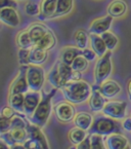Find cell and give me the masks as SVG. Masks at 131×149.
Returning <instances> with one entry per match:
<instances>
[{
  "label": "cell",
  "mask_w": 131,
  "mask_h": 149,
  "mask_svg": "<svg viewBox=\"0 0 131 149\" xmlns=\"http://www.w3.org/2000/svg\"><path fill=\"white\" fill-rule=\"evenodd\" d=\"M65 98L72 104H80L88 100L91 96L92 86L83 80L69 81L61 88Z\"/></svg>",
  "instance_id": "6da1fadb"
},
{
  "label": "cell",
  "mask_w": 131,
  "mask_h": 149,
  "mask_svg": "<svg viewBox=\"0 0 131 149\" xmlns=\"http://www.w3.org/2000/svg\"><path fill=\"white\" fill-rule=\"evenodd\" d=\"M57 91V88H54L48 94L42 92L41 101H40L38 107L36 108V110L34 111V113L30 117V120L33 125H36L40 127H43L46 125L51 113V100H52Z\"/></svg>",
  "instance_id": "7a4b0ae2"
},
{
  "label": "cell",
  "mask_w": 131,
  "mask_h": 149,
  "mask_svg": "<svg viewBox=\"0 0 131 149\" xmlns=\"http://www.w3.org/2000/svg\"><path fill=\"white\" fill-rule=\"evenodd\" d=\"M122 127L117 119L109 116L99 115L93 119L91 127L89 129V134H96L101 136H110L113 134H121Z\"/></svg>",
  "instance_id": "3957f363"
},
{
  "label": "cell",
  "mask_w": 131,
  "mask_h": 149,
  "mask_svg": "<svg viewBox=\"0 0 131 149\" xmlns=\"http://www.w3.org/2000/svg\"><path fill=\"white\" fill-rule=\"evenodd\" d=\"M112 52L109 51L105 54L101 58H99L95 65L94 69V80L95 84L101 86L103 82H105L112 73Z\"/></svg>",
  "instance_id": "277c9868"
},
{
  "label": "cell",
  "mask_w": 131,
  "mask_h": 149,
  "mask_svg": "<svg viewBox=\"0 0 131 149\" xmlns=\"http://www.w3.org/2000/svg\"><path fill=\"white\" fill-rule=\"evenodd\" d=\"M27 80H28L29 88L31 91L39 92L42 88L45 80L44 70L39 65H28L27 67Z\"/></svg>",
  "instance_id": "5b68a950"
},
{
  "label": "cell",
  "mask_w": 131,
  "mask_h": 149,
  "mask_svg": "<svg viewBox=\"0 0 131 149\" xmlns=\"http://www.w3.org/2000/svg\"><path fill=\"white\" fill-rule=\"evenodd\" d=\"M127 103L125 101H110L107 102L103 109L105 115L114 119H123L126 114Z\"/></svg>",
  "instance_id": "8992f818"
},
{
  "label": "cell",
  "mask_w": 131,
  "mask_h": 149,
  "mask_svg": "<svg viewBox=\"0 0 131 149\" xmlns=\"http://www.w3.org/2000/svg\"><path fill=\"white\" fill-rule=\"evenodd\" d=\"M54 112L57 118L61 123H70L76 116L75 107L71 102H59L54 106Z\"/></svg>",
  "instance_id": "52a82bcc"
},
{
  "label": "cell",
  "mask_w": 131,
  "mask_h": 149,
  "mask_svg": "<svg viewBox=\"0 0 131 149\" xmlns=\"http://www.w3.org/2000/svg\"><path fill=\"white\" fill-rule=\"evenodd\" d=\"M27 67L28 66L22 65L19 71V75L12 81L9 90V95L13 94H26L29 90L28 80H27Z\"/></svg>",
  "instance_id": "ba28073f"
},
{
  "label": "cell",
  "mask_w": 131,
  "mask_h": 149,
  "mask_svg": "<svg viewBox=\"0 0 131 149\" xmlns=\"http://www.w3.org/2000/svg\"><path fill=\"white\" fill-rule=\"evenodd\" d=\"M113 17L111 15H105V17H101V18H97L89 26V34H97V35H101L103 33L107 32L111 28L112 22H113Z\"/></svg>",
  "instance_id": "9c48e42d"
},
{
  "label": "cell",
  "mask_w": 131,
  "mask_h": 149,
  "mask_svg": "<svg viewBox=\"0 0 131 149\" xmlns=\"http://www.w3.org/2000/svg\"><path fill=\"white\" fill-rule=\"evenodd\" d=\"M105 103H107V101H105V98L103 96V94L101 93L99 86H98V84L92 86V92H91V96H90V100H89L90 109L93 112L103 111Z\"/></svg>",
  "instance_id": "30bf717a"
},
{
  "label": "cell",
  "mask_w": 131,
  "mask_h": 149,
  "mask_svg": "<svg viewBox=\"0 0 131 149\" xmlns=\"http://www.w3.org/2000/svg\"><path fill=\"white\" fill-rule=\"evenodd\" d=\"M0 20L5 25L10 27H18L21 23V19L17 8L6 7L0 9Z\"/></svg>",
  "instance_id": "8fae6325"
},
{
  "label": "cell",
  "mask_w": 131,
  "mask_h": 149,
  "mask_svg": "<svg viewBox=\"0 0 131 149\" xmlns=\"http://www.w3.org/2000/svg\"><path fill=\"white\" fill-rule=\"evenodd\" d=\"M41 96H40L39 92H27L25 94V103H24V109L25 113L29 116H31L34 111L36 110V108L38 107L40 101H41Z\"/></svg>",
  "instance_id": "7c38bea8"
},
{
  "label": "cell",
  "mask_w": 131,
  "mask_h": 149,
  "mask_svg": "<svg viewBox=\"0 0 131 149\" xmlns=\"http://www.w3.org/2000/svg\"><path fill=\"white\" fill-rule=\"evenodd\" d=\"M57 0H42L40 3V13L39 20L45 21L48 19H52L57 11Z\"/></svg>",
  "instance_id": "4fadbf2b"
},
{
  "label": "cell",
  "mask_w": 131,
  "mask_h": 149,
  "mask_svg": "<svg viewBox=\"0 0 131 149\" xmlns=\"http://www.w3.org/2000/svg\"><path fill=\"white\" fill-rule=\"evenodd\" d=\"M99 90L105 99H111L121 92V86L115 80H105L99 86Z\"/></svg>",
  "instance_id": "5bb4252c"
},
{
  "label": "cell",
  "mask_w": 131,
  "mask_h": 149,
  "mask_svg": "<svg viewBox=\"0 0 131 149\" xmlns=\"http://www.w3.org/2000/svg\"><path fill=\"white\" fill-rule=\"evenodd\" d=\"M27 131H28L29 138L37 140L38 142L41 144L43 149H49L47 139H46V137L44 136V134L42 133L40 127H38V125H31V123H28V125H27Z\"/></svg>",
  "instance_id": "9a60e30c"
},
{
  "label": "cell",
  "mask_w": 131,
  "mask_h": 149,
  "mask_svg": "<svg viewBox=\"0 0 131 149\" xmlns=\"http://www.w3.org/2000/svg\"><path fill=\"white\" fill-rule=\"evenodd\" d=\"M127 9L128 6L124 0H113L108 6V15L113 18H121L127 13Z\"/></svg>",
  "instance_id": "2e32d148"
},
{
  "label": "cell",
  "mask_w": 131,
  "mask_h": 149,
  "mask_svg": "<svg viewBox=\"0 0 131 149\" xmlns=\"http://www.w3.org/2000/svg\"><path fill=\"white\" fill-rule=\"evenodd\" d=\"M48 53L46 49L38 47L37 45H34L30 48V64L32 65H42L47 60Z\"/></svg>",
  "instance_id": "e0dca14e"
},
{
  "label": "cell",
  "mask_w": 131,
  "mask_h": 149,
  "mask_svg": "<svg viewBox=\"0 0 131 149\" xmlns=\"http://www.w3.org/2000/svg\"><path fill=\"white\" fill-rule=\"evenodd\" d=\"M90 44H91V48L95 52L98 58H101L105 53H107V45L105 42L103 41V37L97 34H90L89 35Z\"/></svg>",
  "instance_id": "ac0fdd59"
},
{
  "label": "cell",
  "mask_w": 131,
  "mask_h": 149,
  "mask_svg": "<svg viewBox=\"0 0 131 149\" xmlns=\"http://www.w3.org/2000/svg\"><path fill=\"white\" fill-rule=\"evenodd\" d=\"M82 55V49L79 47H74V46H67L63 48L61 54V61L67 65H72L74 60L78 56Z\"/></svg>",
  "instance_id": "d6986e66"
},
{
  "label": "cell",
  "mask_w": 131,
  "mask_h": 149,
  "mask_svg": "<svg viewBox=\"0 0 131 149\" xmlns=\"http://www.w3.org/2000/svg\"><path fill=\"white\" fill-rule=\"evenodd\" d=\"M74 123L76 127H80L84 131H89L92 123H93V117L88 112H79L75 116Z\"/></svg>",
  "instance_id": "ffe728a7"
},
{
  "label": "cell",
  "mask_w": 131,
  "mask_h": 149,
  "mask_svg": "<svg viewBox=\"0 0 131 149\" xmlns=\"http://www.w3.org/2000/svg\"><path fill=\"white\" fill-rule=\"evenodd\" d=\"M105 143L108 149H123L128 145V140L121 134H113L108 137Z\"/></svg>",
  "instance_id": "44dd1931"
},
{
  "label": "cell",
  "mask_w": 131,
  "mask_h": 149,
  "mask_svg": "<svg viewBox=\"0 0 131 149\" xmlns=\"http://www.w3.org/2000/svg\"><path fill=\"white\" fill-rule=\"evenodd\" d=\"M49 29L46 28L44 25L39 24V23H34L30 26V28L28 29V32L30 34V37L32 39V41L34 42V44L37 41H39L46 33L48 32Z\"/></svg>",
  "instance_id": "7402d4cb"
},
{
  "label": "cell",
  "mask_w": 131,
  "mask_h": 149,
  "mask_svg": "<svg viewBox=\"0 0 131 149\" xmlns=\"http://www.w3.org/2000/svg\"><path fill=\"white\" fill-rule=\"evenodd\" d=\"M55 42H57V39H55V36L53 34L52 31L48 30V32L46 33L45 35L35 43V45H37L38 47L43 48V49H46V51H49L53 46L55 45Z\"/></svg>",
  "instance_id": "603a6c76"
},
{
  "label": "cell",
  "mask_w": 131,
  "mask_h": 149,
  "mask_svg": "<svg viewBox=\"0 0 131 149\" xmlns=\"http://www.w3.org/2000/svg\"><path fill=\"white\" fill-rule=\"evenodd\" d=\"M9 105L15 110L18 113H25L24 103H25V94H13L9 95Z\"/></svg>",
  "instance_id": "cb8c5ba5"
},
{
  "label": "cell",
  "mask_w": 131,
  "mask_h": 149,
  "mask_svg": "<svg viewBox=\"0 0 131 149\" xmlns=\"http://www.w3.org/2000/svg\"><path fill=\"white\" fill-rule=\"evenodd\" d=\"M73 5H74V1L73 0H57V11H55L52 19L59 18V17L68 15L72 10Z\"/></svg>",
  "instance_id": "d4e9b609"
},
{
  "label": "cell",
  "mask_w": 131,
  "mask_h": 149,
  "mask_svg": "<svg viewBox=\"0 0 131 149\" xmlns=\"http://www.w3.org/2000/svg\"><path fill=\"white\" fill-rule=\"evenodd\" d=\"M68 137L73 145H79L81 142H83L85 140V138L87 137V134H86V131L76 127L69 132Z\"/></svg>",
  "instance_id": "484cf974"
},
{
  "label": "cell",
  "mask_w": 131,
  "mask_h": 149,
  "mask_svg": "<svg viewBox=\"0 0 131 149\" xmlns=\"http://www.w3.org/2000/svg\"><path fill=\"white\" fill-rule=\"evenodd\" d=\"M9 133H10L11 137H12L13 141H14L15 143L24 144L29 139L27 127H12V129L9 131Z\"/></svg>",
  "instance_id": "4316f807"
},
{
  "label": "cell",
  "mask_w": 131,
  "mask_h": 149,
  "mask_svg": "<svg viewBox=\"0 0 131 149\" xmlns=\"http://www.w3.org/2000/svg\"><path fill=\"white\" fill-rule=\"evenodd\" d=\"M57 68H59V72L61 75V82H63V86H66L69 81H71V75H72L73 69L70 65H67V64L63 63L61 61L57 62Z\"/></svg>",
  "instance_id": "83f0119b"
},
{
  "label": "cell",
  "mask_w": 131,
  "mask_h": 149,
  "mask_svg": "<svg viewBox=\"0 0 131 149\" xmlns=\"http://www.w3.org/2000/svg\"><path fill=\"white\" fill-rule=\"evenodd\" d=\"M17 44L21 48H31L34 45V42L31 39L28 30H23L19 33L17 36Z\"/></svg>",
  "instance_id": "f1b7e54d"
},
{
  "label": "cell",
  "mask_w": 131,
  "mask_h": 149,
  "mask_svg": "<svg viewBox=\"0 0 131 149\" xmlns=\"http://www.w3.org/2000/svg\"><path fill=\"white\" fill-rule=\"evenodd\" d=\"M48 81L49 84L55 88H63V82H61V75L59 72V68H57V64L53 66V68L48 74Z\"/></svg>",
  "instance_id": "f546056e"
},
{
  "label": "cell",
  "mask_w": 131,
  "mask_h": 149,
  "mask_svg": "<svg viewBox=\"0 0 131 149\" xmlns=\"http://www.w3.org/2000/svg\"><path fill=\"white\" fill-rule=\"evenodd\" d=\"M88 39H89V36L84 30H77L75 32L74 40L76 42L77 47L81 48V49L86 48L88 44Z\"/></svg>",
  "instance_id": "4dcf8cb0"
},
{
  "label": "cell",
  "mask_w": 131,
  "mask_h": 149,
  "mask_svg": "<svg viewBox=\"0 0 131 149\" xmlns=\"http://www.w3.org/2000/svg\"><path fill=\"white\" fill-rule=\"evenodd\" d=\"M101 36L103 37V41L105 42V45H107V47H108V51L113 52L114 49L117 47L119 41H118V38H117V36L115 35V34H113V33L110 32V31H107V32L103 33Z\"/></svg>",
  "instance_id": "1f68e13d"
},
{
  "label": "cell",
  "mask_w": 131,
  "mask_h": 149,
  "mask_svg": "<svg viewBox=\"0 0 131 149\" xmlns=\"http://www.w3.org/2000/svg\"><path fill=\"white\" fill-rule=\"evenodd\" d=\"M88 63H89V61H88L85 57H83L82 55H80L74 60V62L72 63L71 67H72V69L75 71L83 72V71H85L86 69L88 68Z\"/></svg>",
  "instance_id": "d6a6232c"
},
{
  "label": "cell",
  "mask_w": 131,
  "mask_h": 149,
  "mask_svg": "<svg viewBox=\"0 0 131 149\" xmlns=\"http://www.w3.org/2000/svg\"><path fill=\"white\" fill-rule=\"evenodd\" d=\"M90 149H105L103 139L101 135L90 134Z\"/></svg>",
  "instance_id": "836d02e7"
},
{
  "label": "cell",
  "mask_w": 131,
  "mask_h": 149,
  "mask_svg": "<svg viewBox=\"0 0 131 149\" xmlns=\"http://www.w3.org/2000/svg\"><path fill=\"white\" fill-rule=\"evenodd\" d=\"M25 11L28 15H39L40 13V5H38L36 2L34 1H30L26 4L25 6Z\"/></svg>",
  "instance_id": "e575fe53"
},
{
  "label": "cell",
  "mask_w": 131,
  "mask_h": 149,
  "mask_svg": "<svg viewBox=\"0 0 131 149\" xmlns=\"http://www.w3.org/2000/svg\"><path fill=\"white\" fill-rule=\"evenodd\" d=\"M19 62L21 65H30V48H21L19 51Z\"/></svg>",
  "instance_id": "d590c367"
},
{
  "label": "cell",
  "mask_w": 131,
  "mask_h": 149,
  "mask_svg": "<svg viewBox=\"0 0 131 149\" xmlns=\"http://www.w3.org/2000/svg\"><path fill=\"white\" fill-rule=\"evenodd\" d=\"M11 129V118H6V117H0V132L5 133L9 132Z\"/></svg>",
  "instance_id": "8d00e7d4"
},
{
  "label": "cell",
  "mask_w": 131,
  "mask_h": 149,
  "mask_svg": "<svg viewBox=\"0 0 131 149\" xmlns=\"http://www.w3.org/2000/svg\"><path fill=\"white\" fill-rule=\"evenodd\" d=\"M26 149H43L39 142L35 139H31L29 138L26 142L24 143Z\"/></svg>",
  "instance_id": "74e56055"
},
{
  "label": "cell",
  "mask_w": 131,
  "mask_h": 149,
  "mask_svg": "<svg viewBox=\"0 0 131 149\" xmlns=\"http://www.w3.org/2000/svg\"><path fill=\"white\" fill-rule=\"evenodd\" d=\"M15 115V110L11 107L10 105L9 106H4L1 110V116L6 117V118H12L13 116Z\"/></svg>",
  "instance_id": "f35d334b"
},
{
  "label": "cell",
  "mask_w": 131,
  "mask_h": 149,
  "mask_svg": "<svg viewBox=\"0 0 131 149\" xmlns=\"http://www.w3.org/2000/svg\"><path fill=\"white\" fill-rule=\"evenodd\" d=\"M82 56H83V57H85L86 59L88 60V61H93L94 59H95L96 58V54H95V52L93 51V49H90V48H84V49H82Z\"/></svg>",
  "instance_id": "ab89813d"
},
{
  "label": "cell",
  "mask_w": 131,
  "mask_h": 149,
  "mask_svg": "<svg viewBox=\"0 0 131 149\" xmlns=\"http://www.w3.org/2000/svg\"><path fill=\"white\" fill-rule=\"evenodd\" d=\"M6 7H13L18 8V3L14 0H0V9Z\"/></svg>",
  "instance_id": "60d3db41"
},
{
  "label": "cell",
  "mask_w": 131,
  "mask_h": 149,
  "mask_svg": "<svg viewBox=\"0 0 131 149\" xmlns=\"http://www.w3.org/2000/svg\"><path fill=\"white\" fill-rule=\"evenodd\" d=\"M77 149H90V134L86 137L83 142L77 145Z\"/></svg>",
  "instance_id": "b9f144b4"
},
{
  "label": "cell",
  "mask_w": 131,
  "mask_h": 149,
  "mask_svg": "<svg viewBox=\"0 0 131 149\" xmlns=\"http://www.w3.org/2000/svg\"><path fill=\"white\" fill-rule=\"evenodd\" d=\"M122 127L125 131L131 132V117H127V118L124 119V121L122 123Z\"/></svg>",
  "instance_id": "7bdbcfd3"
},
{
  "label": "cell",
  "mask_w": 131,
  "mask_h": 149,
  "mask_svg": "<svg viewBox=\"0 0 131 149\" xmlns=\"http://www.w3.org/2000/svg\"><path fill=\"white\" fill-rule=\"evenodd\" d=\"M80 71H75L73 70L72 72V75H71V81H78V80H81V77H82V75H81Z\"/></svg>",
  "instance_id": "ee69618b"
},
{
  "label": "cell",
  "mask_w": 131,
  "mask_h": 149,
  "mask_svg": "<svg viewBox=\"0 0 131 149\" xmlns=\"http://www.w3.org/2000/svg\"><path fill=\"white\" fill-rule=\"evenodd\" d=\"M10 149H26L24 144H20V143H15L14 145L10 146Z\"/></svg>",
  "instance_id": "f6af8a7d"
},
{
  "label": "cell",
  "mask_w": 131,
  "mask_h": 149,
  "mask_svg": "<svg viewBox=\"0 0 131 149\" xmlns=\"http://www.w3.org/2000/svg\"><path fill=\"white\" fill-rule=\"evenodd\" d=\"M127 93H128V96L131 100V79H129L128 84H127Z\"/></svg>",
  "instance_id": "bcb514c9"
},
{
  "label": "cell",
  "mask_w": 131,
  "mask_h": 149,
  "mask_svg": "<svg viewBox=\"0 0 131 149\" xmlns=\"http://www.w3.org/2000/svg\"><path fill=\"white\" fill-rule=\"evenodd\" d=\"M0 149H10V146H8L5 142L1 141L0 142Z\"/></svg>",
  "instance_id": "7dc6e473"
},
{
  "label": "cell",
  "mask_w": 131,
  "mask_h": 149,
  "mask_svg": "<svg viewBox=\"0 0 131 149\" xmlns=\"http://www.w3.org/2000/svg\"><path fill=\"white\" fill-rule=\"evenodd\" d=\"M69 149H77V146H75V145H73V146H71Z\"/></svg>",
  "instance_id": "c3c4849f"
},
{
  "label": "cell",
  "mask_w": 131,
  "mask_h": 149,
  "mask_svg": "<svg viewBox=\"0 0 131 149\" xmlns=\"http://www.w3.org/2000/svg\"><path fill=\"white\" fill-rule=\"evenodd\" d=\"M123 149H131V147L129 146V145H127V146L125 147V148H123Z\"/></svg>",
  "instance_id": "681fc988"
}]
</instances>
